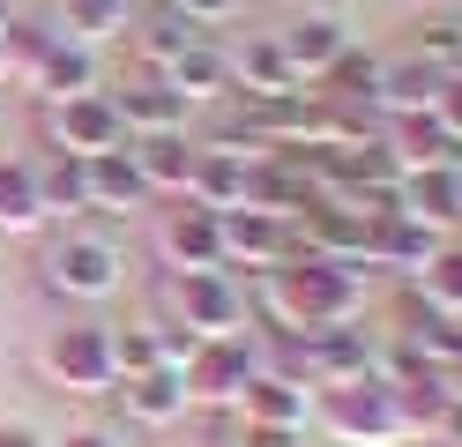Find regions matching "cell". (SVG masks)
I'll list each match as a JSON object with an SVG mask.
<instances>
[{
	"mask_svg": "<svg viewBox=\"0 0 462 447\" xmlns=\"http://www.w3.org/2000/svg\"><path fill=\"white\" fill-rule=\"evenodd\" d=\"M187 447H224V433H217V440H187Z\"/></svg>",
	"mask_w": 462,
	"mask_h": 447,
	"instance_id": "cell-40",
	"label": "cell"
},
{
	"mask_svg": "<svg viewBox=\"0 0 462 447\" xmlns=\"http://www.w3.org/2000/svg\"><path fill=\"white\" fill-rule=\"evenodd\" d=\"M313 425H321L336 447H411L395 410V387L381 373L343 380V387H313Z\"/></svg>",
	"mask_w": 462,
	"mask_h": 447,
	"instance_id": "cell-4",
	"label": "cell"
},
{
	"mask_svg": "<svg viewBox=\"0 0 462 447\" xmlns=\"http://www.w3.org/2000/svg\"><path fill=\"white\" fill-rule=\"evenodd\" d=\"M180 373H187L194 410H231L246 396V380L262 373V336H254V328H239V336H209V343L187 350Z\"/></svg>",
	"mask_w": 462,
	"mask_h": 447,
	"instance_id": "cell-6",
	"label": "cell"
},
{
	"mask_svg": "<svg viewBox=\"0 0 462 447\" xmlns=\"http://www.w3.org/2000/svg\"><path fill=\"white\" fill-rule=\"evenodd\" d=\"M0 447H45L38 425H0Z\"/></svg>",
	"mask_w": 462,
	"mask_h": 447,
	"instance_id": "cell-37",
	"label": "cell"
},
{
	"mask_svg": "<svg viewBox=\"0 0 462 447\" xmlns=\"http://www.w3.org/2000/svg\"><path fill=\"white\" fill-rule=\"evenodd\" d=\"M455 179H462V157H455Z\"/></svg>",
	"mask_w": 462,
	"mask_h": 447,
	"instance_id": "cell-42",
	"label": "cell"
},
{
	"mask_svg": "<svg viewBox=\"0 0 462 447\" xmlns=\"http://www.w3.org/2000/svg\"><path fill=\"white\" fill-rule=\"evenodd\" d=\"M134 164L142 179H150V194L157 201H180L187 194V172H194V135H134Z\"/></svg>",
	"mask_w": 462,
	"mask_h": 447,
	"instance_id": "cell-26",
	"label": "cell"
},
{
	"mask_svg": "<svg viewBox=\"0 0 462 447\" xmlns=\"http://www.w3.org/2000/svg\"><path fill=\"white\" fill-rule=\"evenodd\" d=\"M381 142H388V157H395L402 172H418V164H455V157H462L432 105H425V112H388V119H381Z\"/></svg>",
	"mask_w": 462,
	"mask_h": 447,
	"instance_id": "cell-20",
	"label": "cell"
},
{
	"mask_svg": "<svg viewBox=\"0 0 462 447\" xmlns=\"http://www.w3.org/2000/svg\"><path fill=\"white\" fill-rule=\"evenodd\" d=\"M411 291H418L440 321H462V238H440V254L418 268V284H411Z\"/></svg>",
	"mask_w": 462,
	"mask_h": 447,
	"instance_id": "cell-30",
	"label": "cell"
},
{
	"mask_svg": "<svg viewBox=\"0 0 462 447\" xmlns=\"http://www.w3.org/2000/svg\"><path fill=\"white\" fill-rule=\"evenodd\" d=\"M105 98H112V112H120L127 142H134V135H194V105H187L164 75H150V68L105 82Z\"/></svg>",
	"mask_w": 462,
	"mask_h": 447,
	"instance_id": "cell-8",
	"label": "cell"
},
{
	"mask_svg": "<svg viewBox=\"0 0 462 447\" xmlns=\"http://www.w3.org/2000/svg\"><path fill=\"white\" fill-rule=\"evenodd\" d=\"M60 447H120V433H105V425H82V433H68Z\"/></svg>",
	"mask_w": 462,
	"mask_h": 447,
	"instance_id": "cell-36",
	"label": "cell"
},
{
	"mask_svg": "<svg viewBox=\"0 0 462 447\" xmlns=\"http://www.w3.org/2000/svg\"><path fill=\"white\" fill-rule=\"evenodd\" d=\"M411 52H418V60H432L440 75H455V68H462V15H440V23H425Z\"/></svg>",
	"mask_w": 462,
	"mask_h": 447,
	"instance_id": "cell-31",
	"label": "cell"
},
{
	"mask_svg": "<svg viewBox=\"0 0 462 447\" xmlns=\"http://www.w3.org/2000/svg\"><path fill=\"white\" fill-rule=\"evenodd\" d=\"M194 38H201V30H194L187 15H171L164 0H142V8H134V23H127L134 68H150V75H164V68H171V60H180Z\"/></svg>",
	"mask_w": 462,
	"mask_h": 447,
	"instance_id": "cell-19",
	"label": "cell"
},
{
	"mask_svg": "<svg viewBox=\"0 0 462 447\" xmlns=\"http://www.w3.org/2000/svg\"><path fill=\"white\" fill-rule=\"evenodd\" d=\"M82 172H90V217H142V209H157V194H150V179H142V164H134V149L120 142V149H97V157H82Z\"/></svg>",
	"mask_w": 462,
	"mask_h": 447,
	"instance_id": "cell-14",
	"label": "cell"
},
{
	"mask_svg": "<svg viewBox=\"0 0 462 447\" xmlns=\"http://www.w3.org/2000/svg\"><path fill=\"white\" fill-rule=\"evenodd\" d=\"M395 209H402V217H418V224H432V231H455L462 224V179H455V164L402 172L395 179Z\"/></svg>",
	"mask_w": 462,
	"mask_h": 447,
	"instance_id": "cell-18",
	"label": "cell"
},
{
	"mask_svg": "<svg viewBox=\"0 0 462 447\" xmlns=\"http://www.w3.org/2000/svg\"><path fill=\"white\" fill-rule=\"evenodd\" d=\"M224 447H306V425H231Z\"/></svg>",
	"mask_w": 462,
	"mask_h": 447,
	"instance_id": "cell-34",
	"label": "cell"
},
{
	"mask_svg": "<svg viewBox=\"0 0 462 447\" xmlns=\"http://www.w3.org/2000/svg\"><path fill=\"white\" fill-rule=\"evenodd\" d=\"M157 261H164V276H187V268H224V224H217V209H201V201L157 209Z\"/></svg>",
	"mask_w": 462,
	"mask_h": 447,
	"instance_id": "cell-9",
	"label": "cell"
},
{
	"mask_svg": "<svg viewBox=\"0 0 462 447\" xmlns=\"http://www.w3.org/2000/svg\"><path fill=\"white\" fill-rule=\"evenodd\" d=\"M164 328H180V336L209 343V336H239L246 321V284L231 276V268H187V276H164Z\"/></svg>",
	"mask_w": 462,
	"mask_h": 447,
	"instance_id": "cell-5",
	"label": "cell"
},
{
	"mask_svg": "<svg viewBox=\"0 0 462 447\" xmlns=\"http://www.w3.org/2000/svg\"><path fill=\"white\" fill-rule=\"evenodd\" d=\"M0 261H8V238H0Z\"/></svg>",
	"mask_w": 462,
	"mask_h": 447,
	"instance_id": "cell-41",
	"label": "cell"
},
{
	"mask_svg": "<svg viewBox=\"0 0 462 447\" xmlns=\"http://www.w3.org/2000/svg\"><path fill=\"white\" fill-rule=\"evenodd\" d=\"M38 127H45V149H60V157H97V149H120L127 142V127H120V112H112L105 89L38 105Z\"/></svg>",
	"mask_w": 462,
	"mask_h": 447,
	"instance_id": "cell-7",
	"label": "cell"
},
{
	"mask_svg": "<svg viewBox=\"0 0 462 447\" xmlns=\"http://www.w3.org/2000/svg\"><path fill=\"white\" fill-rule=\"evenodd\" d=\"M269 38H276L283 60H291V75H299V82H313L321 68H336V60L358 45V38H351V23H343L336 8H306V15H291L283 30H269Z\"/></svg>",
	"mask_w": 462,
	"mask_h": 447,
	"instance_id": "cell-12",
	"label": "cell"
},
{
	"mask_svg": "<svg viewBox=\"0 0 462 447\" xmlns=\"http://www.w3.org/2000/svg\"><path fill=\"white\" fill-rule=\"evenodd\" d=\"M0 38H8V75H31L38 60H45V45H52V23H23V15H15Z\"/></svg>",
	"mask_w": 462,
	"mask_h": 447,
	"instance_id": "cell-32",
	"label": "cell"
},
{
	"mask_svg": "<svg viewBox=\"0 0 462 447\" xmlns=\"http://www.w3.org/2000/svg\"><path fill=\"white\" fill-rule=\"evenodd\" d=\"M164 8H171V15H187L201 38H209V30H224V23H239V15H246V0H164Z\"/></svg>",
	"mask_w": 462,
	"mask_h": 447,
	"instance_id": "cell-33",
	"label": "cell"
},
{
	"mask_svg": "<svg viewBox=\"0 0 462 447\" xmlns=\"http://www.w3.org/2000/svg\"><path fill=\"white\" fill-rule=\"evenodd\" d=\"M224 268L231 276H269L276 261H291V217H269V209H224Z\"/></svg>",
	"mask_w": 462,
	"mask_h": 447,
	"instance_id": "cell-11",
	"label": "cell"
},
{
	"mask_svg": "<svg viewBox=\"0 0 462 447\" xmlns=\"http://www.w3.org/2000/svg\"><path fill=\"white\" fill-rule=\"evenodd\" d=\"M8 23H15V0H0V30H8Z\"/></svg>",
	"mask_w": 462,
	"mask_h": 447,
	"instance_id": "cell-38",
	"label": "cell"
},
{
	"mask_svg": "<svg viewBox=\"0 0 462 447\" xmlns=\"http://www.w3.org/2000/svg\"><path fill=\"white\" fill-rule=\"evenodd\" d=\"M448 231H432L418 217H402V209H388V217H373V238H365V268H388L395 284H418V268L440 254Z\"/></svg>",
	"mask_w": 462,
	"mask_h": 447,
	"instance_id": "cell-15",
	"label": "cell"
},
{
	"mask_svg": "<svg viewBox=\"0 0 462 447\" xmlns=\"http://www.w3.org/2000/svg\"><path fill=\"white\" fill-rule=\"evenodd\" d=\"M432 112H440V127H448V142L462 149V68L440 82V98H432Z\"/></svg>",
	"mask_w": 462,
	"mask_h": 447,
	"instance_id": "cell-35",
	"label": "cell"
},
{
	"mask_svg": "<svg viewBox=\"0 0 462 447\" xmlns=\"http://www.w3.org/2000/svg\"><path fill=\"white\" fill-rule=\"evenodd\" d=\"M291 89H306L291 75V60L276 52V38L262 30V38H246L239 52H231V98H291Z\"/></svg>",
	"mask_w": 462,
	"mask_h": 447,
	"instance_id": "cell-21",
	"label": "cell"
},
{
	"mask_svg": "<svg viewBox=\"0 0 462 447\" xmlns=\"http://www.w3.org/2000/svg\"><path fill=\"white\" fill-rule=\"evenodd\" d=\"M45 194H38V157H0V238L45 231Z\"/></svg>",
	"mask_w": 462,
	"mask_h": 447,
	"instance_id": "cell-24",
	"label": "cell"
},
{
	"mask_svg": "<svg viewBox=\"0 0 462 447\" xmlns=\"http://www.w3.org/2000/svg\"><path fill=\"white\" fill-rule=\"evenodd\" d=\"M142 0H60V38H82V45H127V23H134Z\"/></svg>",
	"mask_w": 462,
	"mask_h": 447,
	"instance_id": "cell-28",
	"label": "cell"
},
{
	"mask_svg": "<svg viewBox=\"0 0 462 447\" xmlns=\"http://www.w3.org/2000/svg\"><path fill=\"white\" fill-rule=\"evenodd\" d=\"M112 403H120V417L134 433H171L194 417V396H187V373L180 366H150V373H127L120 387H112Z\"/></svg>",
	"mask_w": 462,
	"mask_h": 447,
	"instance_id": "cell-10",
	"label": "cell"
},
{
	"mask_svg": "<svg viewBox=\"0 0 462 447\" xmlns=\"http://www.w3.org/2000/svg\"><path fill=\"white\" fill-rule=\"evenodd\" d=\"M38 380L60 387V396H75V403H112V387H120V366H112V321L68 313L60 328H45Z\"/></svg>",
	"mask_w": 462,
	"mask_h": 447,
	"instance_id": "cell-3",
	"label": "cell"
},
{
	"mask_svg": "<svg viewBox=\"0 0 462 447\" xmlns=\"http://www.w3.org/2000/svg\"><path fill=\"white\" fill-rule=\"evenodd\" d=\"M246 321L262 336H313V328L365 321V268L291 254L269 276H246Z\"/></svg>",
	"mask_w": 462,
	"mask_h": 447,
	"instance_id": "cell-1",
	"label": "cell"
},
{
	"mask_svg": "<svg viewBox=\"0 0 462 447\" xmlns=\"http://www.w3.org/2000/svg\"><path fill=\"white\" fill-rule=\"evenodd\" d=\"M455 15H462V0H455Z\"/></svg>",
	"mask_w": 462,
	"mask_h": 447,
	"instance_id": "cell-43",
	"label": "cell"
},
{
	"mask_svg": "<svg viewBox=\"0 0 462 447\" xmlns=\"http://www.w3.org/2000/svg\"><path fill=\"white\" fill-rule=\"evenodd\" d=\"M246 179H254V157H239V149H209L194 142V172H187V194L180 201H201V209H246Z\"/></svg>",
	"mask_w": 462,
	"mask_h": 447,
	"instance_id": "cell-17",
	"label": "cell"
},
{
	"mask_svg": "<svg viewBox=\"0 0 462 447\" xmlns=\"http://www.w3.org/2000/svg\"><path fill=\"white\" fill-rule=\"evenodd\" d=\"M23 82H31V98H38V105H60V98H82V89H105V52L52 30L45 60H38V68L23 75Z\"/></svg>",
	"mask_w": 462,
	"mask_h": 447,
	"instance_id": "cell-16",
	"label": "cell"
},
{
	"mask_svg": "<svg viewBox=\"0 0 462 447\" xmlns=\"http://www.w3.org/2000/svg\"><path fill=\"white\" fill-rule=\"evenodd\" d=\"M231 417H239V425H306V417H313V387L276 380V373H254L246 396L231 403Z\"/></svg>",
	"mask_w": 462,
	"mask_h": 447,
	"instance_id": "cell-23",
	"label": "cell"
},
{
	"mask_svg": "<svg viewBox=\"0 0 462 447\" xmlns=\"http://www.w3.org/2000/svg\"><path fill=\"white\" fill-rule=\"evenodd\" d=\"M164 82L180 89L187 105H224V98H231V52H224L217 38H194V45L164 68Z\"/></svg>",
	"mask_w": 462,
	"mask_h": 447,
	"instance_id": "cell-22",
	"label": "cell"
},
{
	"mask_svg": "<svg viewBox=\"0 0 462 447\" xmlns=\"http://www.w3.org/2000/svg\"><path fill=\"white\" fill-rule=\"evenodd\" d=\"M373 366H381V336H365L358 321H343V328H313V336H306V380H313V387L365 380Z\"/></svg>",
	"mask_w": 462,
	"mask_h": 447,
	"instance_id": "cell-13",
	"label": "cell"
},
{
	"mask_svg": "<svg viewBox=\"0 0 462 447\" xmlns=\"http://www.w3.org/2000/svg\"><path fill=\"white\" fill-rule=\"evenodd\" d=\"M0 82H8V38H0Z\"/></svg>",
	"mask_w": 462,
	"mask_h": 447,
	"instance_id": "cell-39",
	"label": "cell"
},
{
	"mask_svg": "<svg viewBox=\"0 0 462 447\" xmlns=\"http://www.w3.org/2000/svg\"><path fill=\"white\" fill-rule=\"evenodd\" d=\"M306 89H313V105H373V89H381V52L351 45L336 68H321Z\"/></svg>",
	"mask_w": 462,
	"mask_h": 447,
	"instance_id": "cell-29",
	"label": "cell"
},
{
	"mask_svg": "<svg viewBox=\"0 0 462 447\" xmlns=\"http://www.w3.org/2000/svg\"><path fill=\"white\" fill-rule=\"evenodd\" d=\"M127 247L112 231H97V224H68L52 247L38 254V284H45V298H60L68 313H97V306H112V298L127 291Z\"/></svg>",
	"mask_w": 462,
	"mask_h": 447,
	"instance_id": "cell-2",
	"label": "cell"
},
{
	"mask_svg": "<svg viewBox=\"0 0 462 447\" xmlns=\"http://www.w3.org/2000/svg\"><path fill=\"white\" fill-rule=\"evenodd\" d=\"M38 194H45V217L52 224H90V172H82V157L45 149V157H38Z\"/></svg>",
	"mask_w": 462,
	"mask_h": 447,
	"instance_id": "cell-27",
	"label": "cell"
},
{
	"mask_svg": "<svg viewBox=\"0 0 462 447\" xmlns=\"http://www.w3.org/2000/svg\"><path fill=\"white\" fill-rule=\"evenodd\" d=\"M440 68L432 60H418V52H402V60H381V89H373V112H425L432 98H440Z\"/></svg>",
	"mask_w": 462,
	"mask_h": 447,
	"instance_id": "cell-25",
	"label": "cell"
}]
</instances>
